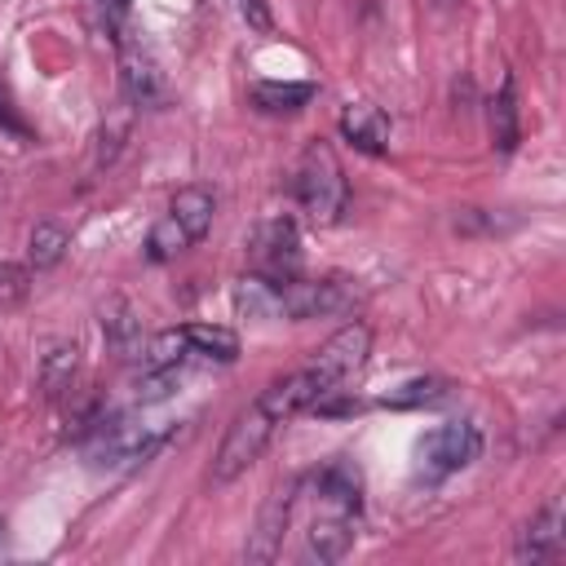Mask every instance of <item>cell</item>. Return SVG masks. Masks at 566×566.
<instances>
[{
  "label": "cell",
  "mask_w": 566,
  "mask_h": 566,
  "mask_svg": "<svg viewBox=\"0 0 566 566\" xmlns=\"http://www.w3.org/2000/svg\"><path fill=\"white\" fill-rule=\"evenodd\" d=\"M367 354H371V327H367L363 318H349L340 332H332V336L310 354V363H301L296 371L270 380V385L256 394V402H261L279 424H287L292 416L314 411L323 398L345 394V380L363 371Z\"/></svg>",
  "instance_id": "6da1fadb"
},
{
  "label": "cell",
  "mask_w": 566,
  "mask_h": 566,
  "mask_svg": "<svg viewBox=\"0 0 566 566\" xmlns=\"http://www.w3.org/2000/svg\"><path fill=\"white\" fill-rule=\"evenodd\" d=\"M354 305V292L345 279H274V274H243L234 283V310L243 318L270 323V318H287V323H305V318H327Z\"/></svg>",
  "instance_id": "7a4b0ae2"
},
{
  "label": "cell",
  "mask_w": 566,
  "mask_h": 566,
  "mask_svg": "<svg viewBox=\"0 0 566 566\" xmlns=\"http://www.w3.org/2000/svg\"><path fill=\"white\" fill-rule=\"evenodd\" d=\"M292 199L296 208L314 221V226H336L349 208V181H345V168L332 150V142H310L296 159V172H292Z\"/></svg>",
  "instance_id": "3957f363"
},
{
  "label": "cell",
  "mask_w": 566,
  "mask_h": 566,
  "mask_svg": "<svg viewBox=\"0 0 566 566\" xmlns=\"http://www.w3.org/2000/svg\"><path fill=\"white\" fill-rule=\"evenodd\" d=\"M212 217H217V195L208 186H181L168 199V208L155 217V226L146 230L142 256L150 265H164V261L181 256L186 248H195L212 230Z\"/></svg>",
  "instance_id": "277c9868"
},
{
  "label": "cell",
  "mask_w": 566,
  "mask_h": 566,
  "mask_svg": "<svg viewBox=\"0 0 566 566\" xmlns=\"http://www.w3.org/2000/svg\"><path fill=\"white\" fill-rule=\"evenodd\" d=\"M177 424H137V420H93L88 424V442L84 455L93 469H133L146 464L150 455H159L172 442Z\"/></svg>",
  "instance_id": "5b68a950"
},
{
  "label": "cell",
  "mask_w": 566,
  "mask_h": 566,
  "mask_svg": "<svg viewBox=\"0 0 566 566\" xmlns=\"http://www.w3.org/2000/svg\"><path fill=\"white\" fill-rule=\"evenodd\" d=\"M279 429H283V424L252 398V402L230 420V429H226V438H221V447H217V455H212V486H226V482L243 478V473L265 455V447H270V438H274Z\"/></svg>",
  "instance_id": "8992f818"
},
{
  "label": "cell",
  "mask_w": 566,
  "mask_h": 566,
  "mask_svg": "<svg viewBox=\"0 0 566 566\" xmlns=\"http://www.w3.org/2000/svg\"><path fill=\"white\" fill-rule=\"evenodd\" d=\"M482 455V429L473 420H447L416 442V478L438 486Z\"/></svg>",
  "instance_id": "52a82bcc"
},
{
  "label": "cell",
  "mask_w": 566,
  "mask_h": 566,
  "mask_svg": "<svg viewBox=\"0 0 566 566\" xmlns=\"http://www.w3.org/2000/svg\"><path fill=\"white\" fill-rule=\"evenodd\" d=\"M296 504H301V478H283V482L265 495V504H261V513H256V526H252V535H248V544H243V557H248V562H274V557H279L283 531H287Z\"/></svg>",
  "instance_id": "ba28073f"
},
{
  "label": "cell",
  "mask_w": 566,
  "mask_h": 566,
  "mask_svg": "<svg viewBox=\"0 0 566 566\" xmlns=\"http://www.w3.org/2000/svg\"><path fill=\"white\" fill-rule=\"evenodd\" d=\"M358 513L363 509H336V504H318V513L305 526V544H301V562H340L354 539H358Z\"/></svg>",
  "instance_id": "9c48e42d"
},
{
  "label": "cell",
  "mask_w": 566,
  "mask_h": 566,
  "mask_svg": "<svg viewBox=\"0 0 566 566\" xmlns=\"http://www.w3.org/2000/svg\"><path fill=\"white\" fill-rule=\"evenodd\" d=\"M248 252H252L256 274H274V279L296 274V265H301V230H296V221L292 217H274V221L256 226Z\"/></svg>",
  "instance_id": "30bf717a"
},
{
  "label": "cell",
  "mask_w": 566,
  "mask_h": 566,
  "mask_svg": "<svg viewBox=\"0 0 566 566\" xmlns=\"http://www.w3.org/2000/svg\"><path fill=\"white\" fill-rule=\"evenodd\" d=\"M119 84H124V97L133 106H146V111L164 106V97H168L155 53L142 40H128V35H119Z\"/></svg>",
  "instance_id": "8fae6325"
},
{
  "label": "cell",
  "mask_w": 566,
  "mask_h": 566,
  "mask_svg": "<svg viewBox=\"0 0 566 566\" xmlns=\"http://www.w3.org/2000/svg\"><path fill=\"white\" fill-rule=\"evenodd\" d=\"M562 495H548L513 535V562H553L562 553Z\"/></svg>",
  "instance_id": "7c38bea8"
},
{
  "label": "cell",
  "mask_w": 566,
  "mask_h": 566,
  "mask_svg": "<svg viewBox=\"0 0 566 566\" xmlns=\"http://www.w3.org/2000/svg\"><path fill=\"white\" fill-rule=\"evenodd\" d=\"M340 137L363 155H385L389 150V115L371 102H349L340 111Z\"/></svg>",
  "instance_id": "4fadbf2b"
},
{
  "label": "cell",
  "mask_w": 566,
  "mask_h": 566,
  "mask_svg": "<svg viewBox=\"0 0 566 566\" xmlns=\"http://www.w3.org/2000/svg\"><path fill=\"white\" fill-rule=\"evenodd\" d=\"M314 93H318L314 80H256L248 88V102L261 115H296L314 102Z\"/></svg>",
  "instance_id": "5bb4252c"
},
{
  "label": "cell",
  "mask_w": 566,
  "mask_h": 566,
  "mask_svg": "<svg viewBox=\"0 0 566 566\" xmlns=\"http://www.w3.org/2000/svg\"><path fill=\"white\" fill-rule=\"evenodd\" d=\"M486 124H491V146L500 155H513L522 142V115H517V80L504 75L495 97L486 102Z\"/></svg>",
  "instance_id": "9a60e30c"
},
{
  "label": "cell",
  "mask_w": 566,
  "mask_h": 566,
  "mask_svg": "<svg viewBox=\"0 0 566 566\" xmlns=\"http://www.w3.org/2000/svg\"><path fill=\"white\" fill-rule=\"evenodd\" d=\"M181 340H186L190 358H203V363H234L239 358V336L221 323H186Z\"/></svg>",
  "instance_id": "2e32d148"
},
{
  "label": "cell",
  "mask_w": 566,
  "mask_h": 566,
  "mask_svg": "<svg viewBox=\"0 0 566 566\" xmlns=\"http://www.w3.org/2000/svg\"><path fill=\"white\" fill-rule=\"evenodd\" d=\"M102 327H106V340H111V349L119 358H137V349H142L146 336H142V318L133 314V305L124 296H115V301L102 305Z\"/></svg>",
  "instance_id": "e0dca14e"
},
{
  "label": "cell",
  "mask_w": 566,
  "mask_h": 566,
  "mask_svg": "<svg viewBox=\"0 0 566 566\" xmlns=\"http://www.w3.org/2000/svg\"><path fill=\"white\" fill-rule=\"evenodd\" d=\"M66 248H71V234L57 221H35L31 234H27V265H31V274H44V270L62 265Z\"/></svg>",
  "instance_id": "ac0fdd59"
},
{
  "label": "cell",
  "mask_w": 566,
  "mask_h": 566,
  "mask_svg": "<svg viewBox=\"0 0 566 566\" xmlns=\"http://www.w3.org/2000/svg\"><path fill=\"white\" fill-rule=\"evenodd\" d=\"M75 371H80V345L75 340L49 345V354L40 358V389H44V398H62L71 389Z\"/></svg>",
  "instance_id": "d6986e66"
},
{
  "label": "cell",
  "mask_w": 566,
  "mask_h": 566,
  "mask_svg": "<svg viewBox=\"0 0 566 566\" xmlns=\"http://www.w3.org/2000/svg\"><path fill=\"white\" fill-rule=\"evenodd\" d=\"M438 398H447V380H438V376H420V380H407V385L389 389V394L380 398V407L407 411V407H429V402H438Z\"/></svg>",
  "instance_id": "ffe728a7"
},
{
  "label": "cell",
  "mask_w": 566,
  "mask_h": 566,
  "mask_svg": "<svg viewBox=\"0 0 566 566\" xmlns=\"http://www.w3.org/2000/svg\"><path fill=\"white\" fill-rule=\"evenodd\" d=\"M31 296V265H0V310H18Z\"/></svg>",
  "instance_id": "44dd1931"
},
{
  "label": "cell",
  "mask_w": 566,
  "mask_h": 566,
  "mask_svg": "<svg viewBox=\"0 0 566 566\" xmlns=\"http://www.w3.org/2000/svg\"><path fill=\"white\" fill-rule=\"evenodd\" d=\"M243 18H248L256 31H270V13H265L261 0H243Z\"/></svg>",
  "instance_id": "7402d4cb"
},
{
  "label": "cell",
  "mask_w": 566,
  "mask_h": 566,
  "mask_svg": "<svg viewBox=\"0 0 566 566\" xmlns=\"http://www.w3.org/2000/svg\"><path fill=\"white\" fill-rule=\"evenodd\" d=\"M102 4H106L111 13H124V9H128V0H102Z\"/></svg>",
  "instance_id": "603a6c76"
},
{
  "label": "cell",
  "mask_w": 566,
  "mask_h": 566,
  "mask_svg": "<svg viewBox=\"0 0 566 566\" xmlns=\"http://www.w3.org/2000/svg\"><path fill=\"white\" fill-rule=\"evenodd\" d=\"M0 548H4V517H0Z\"/></svg>",
  "instance_id": "cb8c5ba5"
},
{
  "label": "cell",
  "mask_w": 566,
  "mask_h": 566,
  "mask_svg": "<svg viewBox=\"0 0 566 566\" xmlns=\"http://www.w3.org/2000/svg\"><path fill=\"white\" fill-rule=\"evenodd\" d=\"M438 4H442V9H451V4H455V0H438Z\"/></svg>",
  "instance_id": "d4e9b609"
},
{
  "label": "cell",
  "mask_w": 566,
  "mask_h": 566,
  "mask_svg": "<svg viewBox=\"0 0 566 566\" xmlns=\"http://www.w3.org/2000/svg\"><path fill=\"white\" fill-rule=\"evenodd\" d=\"M0 199H4V181H0Z\"/></svg>",
  "instance_id": "484cf974"
}]
</instances>
